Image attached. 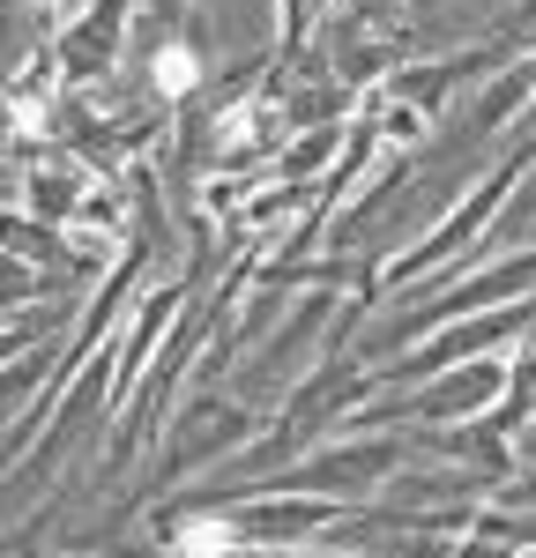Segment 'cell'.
Listing matches in <instances>:
<instances>
[{"mask_svg":"<svg viewBox=\"0 0 536 558\" xmlns=\"http://www.w3.org/2000/svg\"><path fill=\"white\" fill-rule=\"evenodd\" d=\"M172 551L179 558H231V551H246V529H239V521H223V514L186 521V529L172 536Z\"/></svg>","mask_w":536,"mask_h":558,"instance_id":"cell-1","label":"cell"},{"mask_svg":"<svg viewBox=\"0 0 536 558\" xmlns=\"http://www.w3.org/2000/svg\"><path fill=\"white\" fill-rule=\"evenodd\" d=\"M149 83H157V97H186V89L202 83V52H194V45H157Z\"/></svg>","mask_w":536,"mask_h":558,"instance_id":"cell-2","label":"cell"},{"mask_svg":"<svg viewBox=\"0 0 536 558\" xmlns=\"http://www.w3.org/2000/svg\"><path fill=\"white\" fill-rule=\"evenodd\" d=\"M31 8H38V15H60V8H68V0H31Z\"/></svg>","mask_w":536,"mask_h":558,"instance_id":"cell-3","label":"cell"}]
</instances>
